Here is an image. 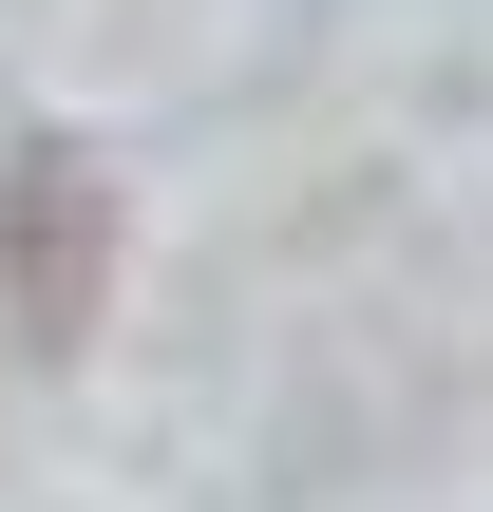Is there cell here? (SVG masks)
I'll return each mask as SVG.
<instances>
[{
    "label": "cell",
    "mask_w": 493,
    "mask_h": 512,
    "mask_svg": "<svg viewBox=\"0 0 493 512\" xmlns=\"http://www.w3.org/2000/svg\"><path fill=\"white\" fill-rule=\"evenodd\" d=\"M95 323H114V171L76 133H19L0 152V342L76 361Z\"/></svg>",
    "instance_id": "cell-1"
}]
</instances>
